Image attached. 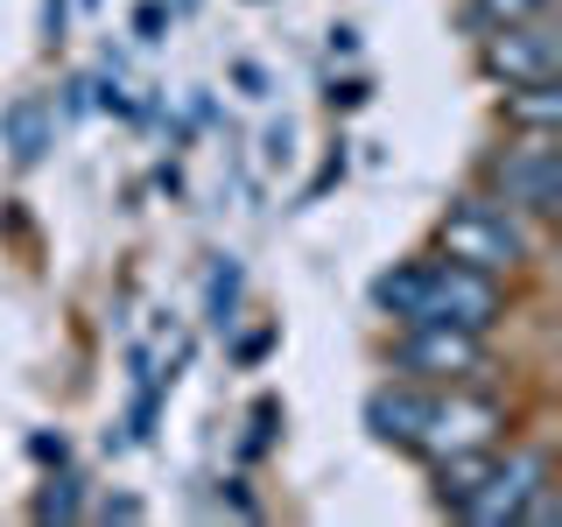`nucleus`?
Returning <instances> with one entry per match:
<instances>
[{"mask_svg":"<svg viewBox=\"0 0 562 527\" xmlns=\"http://www.w3.org/2000/svg\"><path fill=\"white\" fill-rule=\"evenodd\" d=\"M535 254V233L514 204H485V198H464L443 218V260H464V268H485V274H506Z\"/></svg>","mask_w":562,"mask_h":527,"instance_id":"obj_1","label":"nucleus"},{"mask_svg":"<svg viewBox=\"0 0 562 527\" xmlns=\"http://www.w3.org/2000/svg\"><path fill=\"white\" fill-rule=\"evenodd\" d=\"M492 316H499V281L485 268H464V260H429L422 268L408 324H457V330H479L485 338Z\"/></svg>","mask_w":562,"mask_h":527,"instance_id":"obj_2","label":"nucleus"},{"mask_svg":"<svg viewBox=\"0 0 562 527\" xmlns=\"http://www.w3.org/2000/svg\"><path fill=\"white\" fill-rule=\"evenodd\" d=\"M492 183L506 190V204L520 211L527 225L555 218L562 204V169H555V134H520L506 155H492Z\"/></svg>","mask_w":562,"mask_h":527,"instance_id":"obj_3","label":"nucleus"},{"mask_svg":"<svg viewBox=\"0 0 562 527\" xmlns=\"http://www.w3.org/2000/svg\"><path fill=\"white\" fill-rule=\"evenodd\" d=\"M479 64H485L492 85H549L562 70L549 14H527V22H506V29L479 35Z\"/></svg>","mask_w":562,"mask_h":527,"instance_id":"obj_4","label":"nucleus"},{"mask_svg":"<svg viewBox=\"0 0 562 527\" xmlns=\"http://www.w3.org/2000/svg\"><path fill=\"white\" fill-rule=\"evenodd\" d=\"M549 479V457L535 450H514L506 464H485V479L471 485V500L457 506L471 527H520V506L535 500V485Z\"/></svg>","mask_w":562,"mask_h":527,"instance_id":"obj_5","label":"nucleus"},{"mask_svg":"<svg viewBox=\"0 0 562 527\" xmlns=\"http://www.w3.org/2000/svg\"><path fill=\"white\" fill-rule=\"evenodd\" d=\"M394 359H401V373H422V380H471V373H485V345H479V330H457V324H408V338L394 345Z\"/></svg>","mask_w":562,"mask_h":527,"instance_id":"obj_6","label":"nucleus"},{"mask_svg":"<svg viewBox=\"0 0 562 527\" xmlns=\"http://www.w3.org/2000/svg\"><path fill=\"white\" fill-rule=\"evenodd\" d=\"M492 429H499V415H492L485 401H429V415H422V436H415V450H422V457L479 450V444H492Z\"/></svg>","mask_w":562,"mask_h":527,"instance_id":"obj_7","label":"nucleus"},{"mask_svg":"<svg viewBox=\"0 0 562 527\" xmlns=\"http://www.w3.org/2000/svg\"><path fill=\"white\" fill-rule=\"evenodd\" d=\"M422 415H429V394H415V386H380V394L366 401V422H373V436H380V444H401V450H415Z\"/></svg>","mask_w":562,"mask_h":527,"instance_id":"obj_8","label":"nucleus"},{"mask_svg":"<svg viewBox=\"0 0 562 527\" xmlns=\"http://www.w3.org/2000/svg\"><path fill=\"white\" fill-rule=\"evenodd\" d=\"M506 127L520 134H555L562 127V92L549 85H506Z\"/></svg>","mask_w":562,"mask_h":527,"instance_id":"obj_9","label":"nucleus"},{"mask_svg":"<svg viewBox=\"0 0 562 527\" xmlns=\"http://www.w3.org/2000/svg\"><path fill=\"white\" fill-rule=\"evenodd\" d=\"M527 14H549V0H464V29H506V22H527Z\"/></svg>","mask_w":562,"mask_h":527,"instance_id":"obj_10","label":"nucleus"},{"mask_svg":"<svg viewBox=\"0 0 562 527\" xmlns=\"http://www.w3.org/2000/svg\"><path fill=\"white\" fill-rule=\"evenodd\" d=\"M415 289H422V268L408 260V268H386V274L373 281V303H380L386 316H401V324H408V310H415Z\"/></svg>","mask_w":562,"mask_h":527,"instance_id":"obj_11","label":"nucleus"},{"mask_svg":"<svg viewBox=\"0 0 562 527\" xmlns=\"http://www.w3.org/2000/svg\"><path fill=\"white\" fill-rule=\"evenodd\" d=\"M8 134H14V155H22V162L43 155V113H35V105H8Z\"/></svg>","mask_w":562,"mask_h":527,"instance_id":"obj_12","label":"nucleus"},{"mask_svg":"<svg viewBox=\"0 0 562 527\" xmlns=\"http://www.w3.org/2000/svg\"><path fill=\"white\" fill-rule=\"evenodd\" d=\"M78 514V479H49V492L35 500V520H70Z\"/></svg>","mask_w":562,"mask_h":527,"instance_id":"obj_13","label":"nucleus"},{"mask_svg":"<svg viewBox=\"0 0 562 527\" xmlns=\"http://www.w3.org/2000/svg\"><path fill=\"white\" fill-rule=\"evenodd\" d=\"M233 295H239V268H218L211 274V316L225 324V310H233Z\"/></svg>","mask_w":562,"mask_h":527,"instance_id":"obj_14","label":"nucleus"}]
</instances>
